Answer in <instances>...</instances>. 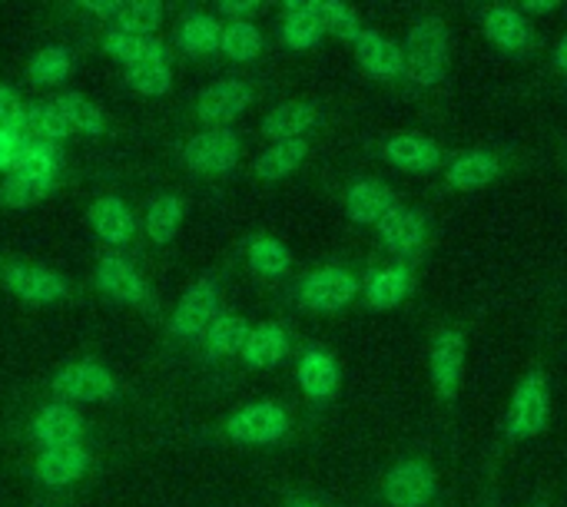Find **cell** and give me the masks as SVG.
I'll return each instance as SVG.
<instances>
[{
  "label": "cell",
  "mask_w": 567,
  "mask_h": 507,
  "mask_svg": "<svg viewBox=\"0 0 567 507\" xmlns=\"http://www.w3.org/2000/svg\"><path fill=\"white\" fill-rule=\"evenodd\" d=\"M239 136L226 126L219 130H203L196 133L186 146H183V163L196 173H209V176H219V173H229L236 163H239Z\"/></svg>",
  "instance_id": "cell-5"
},
{
  "label": "cell",
  "mask_w": 567,
  "mask_h": 507,
  "mask_svg": "<svg viewBox=\"0 0 567 507\" xmlns=\"http://www.w3.org/2000/svg\"><path fill=\"white\" fill-rule=\"evenodd\" d=\"M50 189H53V183H47V179H30V176L10 173L0 186V203L10 209H27V206H37Z\"/></svg>",
  "instance_id": "cell-40"
},
{
  "label": "cell",
  "mask_w": 567,
  "mask_h": 507,
  "mask_svg": "<svg viewBox=\"0 0 567 507\" xmlns=\"http://www.w3.org/2000/svg\"><path fill=\"white\" fill-rule=\"evenodd\" d=\"M23 133L33 143H53L56 146L70 136V126L60 116L56 103H30L27 116H23Z\"/></svg>",
  "instance_id": "cell-32"
},
{
  "label": "cell",
  "mask_w": 567,
  "mask_h": 507,
  "mask_svg": "<svg viewBox=\"0 0 567 507\" xmlns=\"http://www.w3.org/2000/svg\"><path fill=\"white\" fill-rule=\"evenodd\" d=\"M548 10H555V3H525L522 7V13H548Z\"/></svg>",
  "instance_id": "cell-46"
},
{
  "label": "cell",
  "mask_w": 567,
  "mask_h": 507,
  "mask_svg": "<svg viewBox=\"0 0 567 507\" xmlns=\"http://www.w3.org/2000/svg\"><path fill=\"white\" fill-rule=\"evenodd\" d=\"M103 50L113 60H120L126 70L140 63H153V60H166V50L156 37H140V33H123V30H110L103 37Z\"/></svg>",
  "instance_id": "cell-25"
},
{
  "label": "cell",
  "mask_w": 567,
  "mask_h": 507,
  "mask_svg": "<svg viewBox=\"0 0 567 507\" xmlns=\"http://www.w3.org/2000/svg\"><path fill=\"white\" fill-rule=\"evenodd\" d=\"M53 395L63 402H76V405L110 402L116 395V379L100 362H73L53 375Z\"/></svg>",
  "instance_id": "cell-3"
},
{
  "label": "cell",
  "mask_w": 567,
  "mask_h": 507,
  "mask_svg": "<svg viewBox=\"0 0 567 507\" xmlns=\"http://www.w3.org/2000/svg\"><path fill=\"white\" fill-rule=\"evenodd\" d=\"M296 379H299V389L312 399V402H326L339 392V362L322 352V349H309L302 359H299V369H296Z\"/></svg>",
  "instance_id": "cell-19"
},
{
  "label": "cell",
  "mask_w": 567,
  "mask_h": 507,
  "mask_svg": "<svg viewBox=\"0 0 567 507\" xmlns=\"http://www.w3.org/2000/svg\"><path fill=\"white\" fill-rule=\"evenodd\" d=\"M219 50L229 60H256L262 50V33L252 20H229L223 23V37H219Z\"/></svg>",
  "instance_id": "cell-35"
},
{
  "label": "cell",
  "mask_w": 567,
  "mask_h": 507,
  "mask_svg": "<svg viewBox=\"0 0 567 507\" xmlns=\"http://www.w3.org/2000/svg\"><path fill=\"white\" fill-rule=\"evenodd\" d=\"M449 66V30L439 17L412 23L405 40V76L419 86H435Z\"/></svg>",
  "instance_id": "cell-1"
},
{
  "label": "cell",
  "mask_w": 567,
  "mask_h": 507,
  "mask_svg": "<svg viewBox=\"0 0 567 507\" xmlns=\"http://www.w3.org/2000/svg\"><path fill=\"white\" fill-rule=\"evenodd\" d=\"M86 468H90V455L80 445L50 448V452H40V458H37V478L47 488H66L76 478H83Z\"/></svg>",
  "instance_id": "cell-22"
},
{
  "label": "cell",
  "mask_w": 567,
  "mask_h": 507,
  "mask_svg": "<svg viewBox=\"0 0 567 507\" xmlns=\"http://www.w3.org/2000/svg\"><path fill=\"white\" fill-rule=\"evenodd\" d=\"M30 432H33V442L43 452H50V448H70V445H80L83 418L70 405H47V408L37 412Z\"/></svg>",
  "instance_id": "cell-14"
},
{
  "label": "cell",
  "mask_w": 567,
  "mask_h": 507,
  "mask_svg": "<svg viewBox=\"0 0 567 507\" xmlns=\"http://www.w3.org/2000/svg\"><path fill=\"white\" fill-rule=\"evenodd\" d=\"M429 372H432V385L439 389L442 399H455L462 372H465V339L455 329H445L435 335L432 342V355H429Z\"/></svg>",
  "instance_id": "cell-11"
},
{
  "label": "cell",
  "mask_w": 567,
  "mask_h": 507,
  "mask_svg": "<svg viewBox=\"0 0 567 507\" xmlns=\"http://www.w3.org/2000/svg\"><path fill=\"white\" fill-rule=\"evenodd\" d=\"M355 296H359V279L349 269H336V266L309 272L299 286V299L312 312H339Z\"/></svg>",
  "instance_id": "cell-6"
},
{
  "label": "cell",
  "mask_w": 567,
  "mask_h": 507,
  "mask_svg": "<svg viewBox=\"0 0 567 507\" xmlns=\"http://www.w3.org/2000/svg\"><path fill=\"white\" fill-rule=\"evenodd\" d=\"M355 60L375 80H395L405 73V50L379 30H362L355 37Z\"/></svg>",
  "instance_id": "cell-13"
},
{
  "label": "cell",
  "mask_w": 567,
  "mask_h": 507,
  "mask_svg": "<svg viewBox=\"0 0 567 507\" xmlns=\"http://www.w3.org/2000/svg\"><path fill=\"white\" fill-rule=\"evenodd\" d=\"M286 432H289V415L272 402L246 405L226 422V435L239 445H272Z\"/></svg>",
  "instance_id": "cell-7"
},
{
  "label": "cell",
  "mask_w": 567,
  "mask_h": 507,
  "mask_svg": "<svg viewBox=\"0 0 567 507\" xmlns=\"http://www.w3.org/2000/svg\"><path fill=\"white\" fill-rule=\"evenodd\" d=\"M246 259H249L252 272L269 276V279L286 276V272H289V266H292V252H289L279 239H272V236H259V239H252V242H249Z\"/></svg>",
  "instance_id": "cell-37"
},
{
  "label": "cell",
  "mask_w": 567,
  "mask_h": 507,
  "mask_svg": "<svg viewBox=\"0 0 567 507\" xmlns=\"http://www.w3.org/2000/svg\"><path fill=\"white\" fill-rule=\"evenodd\" d=\"M365 302L372 309H395L409 292H412V272L405 266H389V269H375L365 279Z\"/></svg>",
  "instance_id": "cell-23"
},
{
  "label": "cell",
  "mask_w": 567,
  "mask_h": 507,
  "mask_svg": "<svg viewBox=\"0 0 567 507\" xmlns=\"http://www.w3.org/2000/svg\"><path fill=\"white\" fill-rule=\"evenodd\" d=\"M27 106L13 86H0V126L3 130H23Z\"/></svg>",
  "instance_id": "cell-43"
},
{
  "label": "cell",
  "mask_w": 567,
  "mask_h": 507,
  "mask_svg": "<svg viewBox=\"0 0 567 507\" xmlns=\"http://www.w3.org/2000/svg\"><path fill=\"white\" fill-rule=\"evenodd\" d=\"M375 229H379L382 246L389 252H395V256H412L425 242V223H422V216L412 213V209H405V206L389 209Z\"/></svg>",
  "instance_id": "cell-15"
},
{
  "label": "cell",
  "mask_w": 567,
  "mask_h": 507,
  "mask_svg": "<svg viewBox=\"0 0 567 507\" xmlns=\"http://www.w3.org/2000/svg\"><path fill=\"white\" fill-rule=\"evenodd\" d=\"M385 159L405 173H429L439 166L442 149H439V143H432L422 133H399V136L385 139Z\"/></svg>",
  "instance_id": "cell-16"
},
{
  "label": "cell",
  "mask_w": 567,
  "mask_h": 507,
  "mask_svg": "<svg viewBox=\"0 0 567 507\" xmlns=\"http://www.w3.org/2000/svg\"><path fill=\"white\" fill-rule=\"evenodd\" d=\"M159 23H163V7L153 0H130V3H116V10H113V27L123 33L153 37V30Z\"/></svg>",
  "instance_id": "cell-34"
},
{
  "label": "cell",
  "mask_w": 567,
  "mask_h": 507,
  "mask_svg": "<svg viewBox=\"0 0 567 507\" xmlns=\"http://www.w3.org/2000/svg\"><path fill=\"white\" fill-rule=\"evenodd\" d=\"M498 173H502V163H498L495 153L472 149V153L455 156L445 176H449V183H452L455 189H482V186H488Z\"/></svg>",
  "instance_id": "cell-26"
},
{
  "label": "cell",
  "mask_w": 567,
  "mask_h": 507,
  "mask_svg": "<svg viewBox=\"0 0 567 507\" xmlns=\"http://www.w3.org/2000/svg\"><path fill=\"white\" fill-rule=\"evenodd\" d=\"M126 83H130L136 93L163 96V93H169V86H173V70H169L166 60L140 63V66H130V70H126Z\"/></svg>",
  "instance_id": "cell-41"
},
{
  "label": "cell",
  "mask_w": 567,
  "mask_h": 507,
  "mask_svg": "<svg viewBox=\"0 0 567 507\" xmlns=\"http://www.w3.org/2000/svg\"><path fill=\"white\" fill-rule=\"evenodd\" d=\"M27 133L23 130H3L0 126V169H7V173H13L17 169V163H20V156H23V149H27Z\"/></svg>",
  "instance_id": "cell-42"
},
{
  "label": "cell",
  "mask_w": 567,
  "mask_h": 507,
  "mask_svg": "<svg viewBox=\"0 0 567 507\" xmlns=\"http://www.w3.org/2000/svg\"><path fill=\"white\" fill-rule=\"evenodd\" d=\"M316 120H319V106L316 103H309V100H289V103H279L272 113H266L262 136L272 139V143L302 139V133L312 130Z\"/></svg>",
  "instance_id": "cell-20"
},
{
  "label": "cell",
  "mask_w": 567,
  "mask_h": 507,
  "mask_svg": "<svg viewBox=\"0 0 567 507\" xmlns=\"http://www.w3.org/2000/svg\"><path fill=\"white\" fill-rule=\"evenodd\" d=\"M551 418V385L545 379V372H528L508 405V435L515 442L522 438H535L548 428Z\"/></svg>",
  "instance_id": "cell-2"
},
{
  "label": "cell",
  "mask_w": 567,
  "mask_h": 507,
  "mask_svg": "<svg viewBox=\"0 0 567 507\" xmlns=\"http://www.w3.org/2000/svg\"><path fill=\"white\" fill-rule=\"evenodd\" d=\"M216 319H219V286L216 279H199L176 302L169 332L179 339H196V335H206Z\"/></svg>",
  "instance_id": "cell-4"
},
{
  "label": "cell",
  "mask_w": 567,
  "mask_h": 507,
  "mask_svg": "<svg viewBox=\"0 0 567 507\" xmlns=\"http://www.w3.org/2000/svg\"><path fill=\"white\" fill-rule=\"evenodd\" d=\"M482 27H485V37L508 50V53H522L532 46V23L522 10H512V7H492L485 10L482 17Z\"/></svg>",
  "instance_id": "cell-18"
},
{
  "label": "cell",
  "mask_w": 567,
  "mask_h": 507,
  "mask_svg": "<svg viewBox=\"0 0 567 507\" xmlns=\"http://www.w3.org/2000/svg\"><path fill=\"white\" fill-rule=\"evenodd\" d=\"M60 166H63V153H60L53 143H33V139H30L13 173H17V176H30V179H47V183H53L56 173H60Z\"/></svg>",
  "instance_id": "cell-38"
},
{
  "label": "cell",
  "mask_w": 567,
  "mask_h": 507,
  "mask_svg": "<svg viewBox=\"0 0 567 507\" xmlns=\"http://www.w3.org/2000/svg\"><path fill=\"white\" fill-rule=\"evenodd\" d=\"M249 322L239 319V315H219L209 332H206V352L213 359H233V355H243L246 349V339H249Z\"/></svg>",
  "instance_id": "cell-31"
},
{
  "label": "cell",
  "mask_w": 567,
  "mask_h": 507,
  "mask_svg": "<svg viewBox=\"0 0 567 507\" xmlns=\"http://www.w3.org/2000/svg\"><path fill=\"white\" fill-rule=\"evenodd\" d=\"M555 63H558V70L567 73V33L558 40V50H555Z\"/></svg>",
  "instance_id": "cell-45"
},
{
  "label": "cell",
  "mask_w": 567,
  "mask_h": 507,
  "mask_svg": "<svg viewBox=\"0 0 567 507\" xmlns=\"http://www.w3.org/2000/svg\"><path fill=\"white\" fill-rule=\"evenodd\" d=\"M289 352V335L282 325L276 322H266V325H256L246 339V349H243V362L252 365V369H272L286 359Z\"/></svg>",
  "instance_id": "cell-24"
},
{
  "label": "cell",
  "mask_w": 567,
  "mask_h": 507,
  "mask_svg": "<svg viewBox=\"0 0 567 507\" xmlns=\"http://www.w3.org/2000/svg\"><path fill=\"white\" fill-rule=\"evenodd\" d=\"M292 507H322V505H312V501H299V505H292Z\"/></svg>",
  "instance_id": "cell-47"
},
{
  "label": "cell",
  "mask_w": 567,
  "mask_h": 507,
  "mask_svg": "<svg viewBox=\"0 0 567 507\" xmlns=\"http://www.w3.org/2000/svg\"><path fill=\"white\" fill-rule=\"evenodd\" d=\"M219 37H223V23L209 13H186L176 27V43L193 53V56H203V53H213L219 46Z\"/></svg>",
  "instance_id": "cell-27"
},
{
  "label": "cell",
  "mask_w": 567,
  "mask_h": 507,
  "mask_svg": "<svg viewBox=\"0 0 567 507\" xmlns=\"http://www.w3.org/2000/svg\"><path fill=\"white\" fill-rule=\"evenodd\" d=\"M53 103H56L60 116L66 120L70 133H73V130H76V133H86V136H100V133H103V126H106L103 110H100L93 100H86L83 93H63V96H56Z\"/></svg>",
  "instance_id": "cell-33"
},
{
  "label": "cell",
  "mask_w": 567,
  "mask_h": 507,
  "mask_svg": "<svg viewBox=\"0 0 567 507\" xmlns=\"http://www.w3.org/2000/svg\"><path fill=\"white\" fill-rule=\"evenodd\" d=\"M252 103V90L243 80H219L209 83L199 100H196V113L209 130H219L223 123L236 120L246 106Z\"/></svg>",
  "instance_id": "cell-10"
},
{
  "label": "cell",
  "mask_w": 567,
  "mask_h": 507,
  "mask_svg": "<svg viewBox=\"0 0 567 507\" xmlns=\"http://www.w3.org/2000/svg\"><path fill=\"white\" fill-rule=\"evenodd\" d=\"M382 492L392 507H425L435 495V472L422 462H402L385 475Z\"/></svg>",
  "instance_id": "cell-9"
},
{
  "label": "cell",
  "mask_w": 567,
  "mask_h": 507,
  "mask_svg": "<svg viewBox=\"0 0 567 507\" xmlns=\"http://www.w3.org/2000/svg\"><path fill=\"white\" fill-rule=\"evenodd\" d=\"M395 206H399V203H395L392 189L382 186V183H375V179H359V183H352L349 193H346V213H349V219L359 223V226H379L382 216H385L389 209H395Z\"/></svg>",
  "instance_id": "cell-17"
},
{
  "label": "cell",
  "mask_w": 567,
  "mask_h": 507,
  "mask_svg": "<svg viewBox=\"0 0 567 507\" xmlns=\"http://www.w3.org/2000/svg\"><path fill=\"white\" fill-rule=\"evenodd\" d=\"M183 213H186V206L173 193H159L156 199H150V206H146V232H150V239L156 246L173 242V236L179 232Z\"/></svg>",
  "instance_id": "cell-30"
},
{
  "label": "cell",
  "mask_w": 567,
  "mask_h": 507,
  "mask_svg": "<svg viewBox=\"0 0 567 507\" xmlns=\"http://www.w3.org/2000/svg\"><path fill=\"white\" fill-rule=\"evenodd\" d=\"M3 286L30 306H53V302L66 299V292H70L63 276H56L43 266H23V262H13L3 269Z\"/></svg>",
  "instance_id": "cell-8"
},
{
  "label": "cell",
  "mask_w": 567,
  "mask_h": 507,
  "mask_svg": "<svg viewBox=\"0 0 567 507\" xmlns=\"http://www.w3.org/2000/svg\"><path fill=\"white\" fill-rule=\"evenodd\" d=\"M282 40L292 50H312L322 40V23L312 3H286L282 10Z\"/></svg>",
  "instance_id": "cell-28"
},
{
  "label": "cell",
  "mask_w": 567,
  "mask_h": 507,
  "mask_svg": "<svg viewBox=\"0 0 567 507\" xmlns=\"http://www.w3.org/2000/svg\"><path fill=\"white\" fill-rule=\"evenodd\" d=\"M312 7H316V17L322 23V33L329 30V33L355 43V37L362 33V23H359V13L352 7H346L339 0H322V3H312Z\"/></svg>",
  "instance_id": "cell-39"
},
{
  "label": "cell",
  "mask_w": 567,
  "mask_h": 507,
  "mask_svg": "<svg viewBox=\"0 0 567 507\" xmlns=\"http://www.w3.org/2000/svg\"><path fill=\"white\" fill-rule=\"evenodd\" d=\"M256 10H259V3H252V0H246V3H229V0L216 3V13H226V17H233V20H246V17L256 13Z\"/></svg>",
  "instance_id": "cell-44"
},
{
  "label": "cell",
  "mask_w": 567,
  "mask_h": 507,
  "mask_svg": "<svg viewBox=\"0 0 567 507\" xmlns=\"http://www.w3.org/2000/svg\"><path fill=\"white\" fill-rule=\"evenodd\" d=\"M90 226H93V232H96L106 246H123V242L133 239L136 219H133L130 206H126L120 196H100V199L90 206Z\"/></svg>",
  "instance_id": "cell-21"
},
{
  "label": "cell",
  "mask_w": 567,
  "mask_h": 507,
  "mask_svg": "<svg viewBox=\"0 0 567 507\" xmlns=\"http://www.w3.org/2000/svg\"><path fill=\"white\" fill-rule=\"evenodd\" d=\"M70 70H73V60H70V50H66V46H43V50H37V53L30 56V63H27L30 80L40 83V86H56V83H63V80L70 76Z\"/></svg>",
  "instance_id": "cell-36"
},
{
  "label": "cell",
  "mask_w": 567,
  "mask_h": 507,
  "mask_svg": "<svg viewBox=\"0 0 567 507\" xmlns=\"http://www.w3.org/2000/svg\"><path fill=\"white\" fill-rule=\"evenodd\" d=\"M96 286H100V292H106L110 299L126 302V306H143L150 299L143 276L130 266V259H123L116 252H106L96 262Z\"/></svg>",
  "instance_id": "cell-12"
},
{
  "label": "cell",
  "mask_w": 567,
  "mask_h": 507,
  "mask_svg": "<svg viewBox=\"0 0 567 507\" xmlns=\"http://www.w3.org/2000/svg\"><path fill=\"white\" fill-rule=\"evenodd\" d=\"M309 156V143L306 139H282V143H272L269 149L259 153L256 159V176L262 179H282L289 173H296Z\"/></svg>",
  "instance_id": "cell-29"
}]
</instances>
